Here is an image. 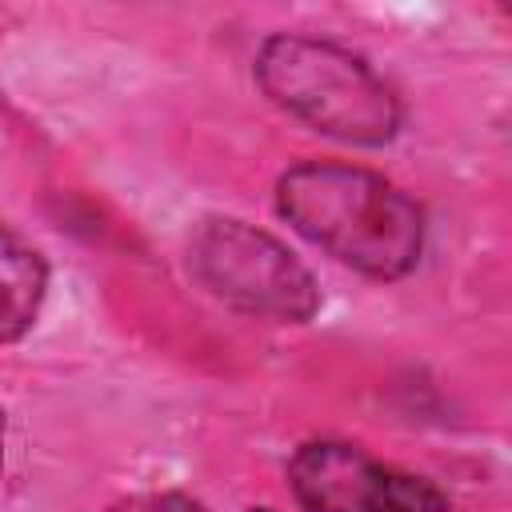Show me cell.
<instances>
[{
  "mask_svg": "<svg viewBox=\"0 0 512 512\" xmlns=\"http://www.w3.org/2000/svg\"><path fill=\"white\" fill-rule=\"evenodd\" d=\"M276 212L308 244L372 280L408 276L424 252L420 204L380 172L356 164L308 160L288 168L276 180Z\"/></svg>",
  "mask_w": 512,
  "mask_h": 512,
  "instance_id": "obj_1",
  "label": "cell"
},
{
  "mask_svg": "<svg viewBox=\"0 0 512 512\" xmlns=\"http://www.w3.org/2000/svg\"><path fill=\"white\" fill-rule=\"evenodd\" d=\"M256 80L276 108L332 140L380 148L400 132L404 112L392 84L364 56L332 40L268 36L256 52Z\"/></svg>",
  "mask_w": 512,
  "mask_h": 512,
  "instance_id": "obj_2",
  "label": "cell"
},
{
  "mask_svg": "<svg viewBox=\"0 0 512 512\" xmlns=\"http://www.w3.org/2000/svg\"><path fill=\"white\" fill-rule=\"evenodd\" d=\"M188 272L248 316L304 324L320 308L316 276L276 236L232 216H208L188 236Z\"/></svg>",
  "mask_w": 512,
  "mask_h": 512,
  "instance_id": "obj_3",
  "label": "cell"
},
{
  "mask_svg": "<svg viewBox=\"0 0 512 512\" xmlns=\"http://www.w3.org/2000/svg\"><path fill=\"white\" fill-rule=\"evenodd\" d=\"M288 484L304 512H448V496L432 480L380 464L340 440L300 444Z\"/></svg>",
  "mask_w": 512,
  "mask_h": 512,
  "instance_id": "obj_4",
  "label": "cell"
},
{
  "mask_svg": "<svg viewBox=\"0 0 512 512\" xmlns=\"http://www.w3.org/2000/svg\"><path fill=\"white\" fill-rule=\"evenodd\" d=\"M48 268L44 256L0 224V344L20 340L44 304Z\"/></svg>",
  "mask_w": 512,
  "mask_h": 512,
  "instance_id": "obj_5",
  "label": "cell"
},
{
  "mask_svg": "<svg viewBox=\"0 0 512 512\" xmlns=\"http://www.w3.org/2000/svg\"><path fill=\"white\" fill-rule=\"evenodd\" d=\"M124 512H208V508L196 504V500H188V496L164 492V496H140V500H128Z\"/></svg>",
  "mask_w": 512,
  "mask_h": 512,
  "instance_id": "obj_6",
  "label": "cell"
},
{
  "mask_svg": "<svg viewBox=\"0 0 512 512\" xmlns=\"http://www.w3.org/2000/svg\"><path fill=\"white\" fill-rule=\"evenodd\" d=\"M0 468H4V416H0Z\"/></svg>",
  "mask_w": 512,
  "mask_h": 512,
  "instance_id": "obj_7",
  "label": "cell"
}]
</instances>
